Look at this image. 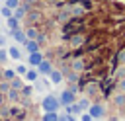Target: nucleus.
I'll list each match as a JSON object with an SVG mask.
<instances>
[{"instance_id": "obj_1", "label": "nucleus", "mask_w": 125, "mask_h": 121, "mask_svg": "<svg viewBox=\"0 0 125 121\" xmlns=\"http://www.w3.org/2000/svg\"><path fill=\"white\" fill-rule=\"evenodd\" d=\"M59 105H61V101H59V98H55L53 94L45 96V98H43V101H41L43 111H57V109H59Z\"/></svg>"}, {"instance_id": "obj_2", "label": "nucleus", "mask_w": 125, "mask_h": 121, "mask_svg": "<svg viewBox=\"0 0 125 121\" xmlns=\"http://www.w3.org/2000/svg\"><path fill=\"white\" fill-rule=\"evenodd\" d=\"M59 101H61V105H62V107H66V105L74 103V101H76L74 90H72V88H68V90H62V92H61V98H59Z\"/></svg>"}, {"instance_id": "obj_3", "label": "nucleus", "mask_w": 125, "mask_h": 121, "mask_svg": "<svg viewBox=\"0 0 125 121\" xmlns=\"http://www.w3.org/2000/svg\"><path fill=\"white\" fill-rule=\"evenodd\" d=\"M88 113H90L94 119H100V117H104V113H105V107H104L102 103H90V107H88Z\"/></svg>"}, {"instance_id": "obj_4", "label": "nucleus", "mask_w": 125, "mask_h": 121, "mask_svg": "<svg viewBox=\"0 0 125 121\" xmlns=\"http://www.w3.org/2000/svg\"><path fill=\"white\" fill-rule=\"evenodd\" d=\"M41 60H43V55H41L39 51L29 53V57H27V64H29V66H35V68L39 66V62H41Z\"/></svg>"}, {"instance_id": "obj_5", "label": "nucleus", "mask_w": 125, "mask_h": 121, "mask_svg": "<svg viewBox=\"0 0 125 121\" xmlns=\"http://www.w3.org/2000/svg\"><path fill=\"white\" fill-rule=\"evenodd\" d=\"M37 70H39V74H41V76H49V74H51V70H53V64H51L49 60H45V59H43V60L39 62Z\"/></svg>"}, {"instance_id": "obj_6", "label": "nucleus", "mask_w": 125, "mask_h": 121, "mask_svg": "<svg viewBox=\"0 0 125 121\" xmlns=\"http://www.w3.org/2000/svg\"><path fill=\"white\" fill-rule=\"evenodd\" d=\"M10 35L14 37V41H18V43H25V39H27V35H25V31H21L20 27L18 29H10Z\"/></svg>"}, {"instance_id": "obj_7", "label": "nucleus", "mask_w": 125, "mask_h": 121, "mask_svg": "<svg viewBox=\"0 0 125 121\" xmlns=\"http://www.w3.org/2000/svg\"><path fill=\"white\" fill-rule=\"evenodd\" d=\"M62 78H64L62 70H57V68H53V70H51V74H49L51 84H61V82H62Z\"/></svg>"}, {"instance_id": "obj_8", "label": "nucleus", "mask_w": 125, "mask_h": 121, "mask_svg": "<svg viewBox=\"0 0 125 121\" xmlns=\"http://www.w3.org/2000/svg\"><path fill=\"white\" fill-rule=\"evenodd\" d=\"M23 76H25V80H27V82H31V84H33V82H35L41 74H39V70H37L35 66H31V68H27V72H25Z\"/></svg>"}, {"instance_id": "obj_9", "label": "nucleus", "mask_w": 125, "mask_h": 121, "mask_svg": "<svg viewBox=\"0 0 125 121\" xmlns=\"http://www.w3.org/2000/svg\"><path fill=\"white\" fill-rule=\"evenodd\" d=\"M23 47H25L27 53H35V51H39V43H37V39H25Z\"/></svg>"}, {"instance_id": "obj_10", "label": "nucleus", "mask_w": 125, "mask_h": 121, "mask_svg": "<svg viewBox=\"0 0 125 121\" xmlns=\"http://www.w3.org/2000/svg\"><path fill=\"white\" fill-rule=\"evenodd\" d=\"M8 57H10V59H14V60H20V59H21V49H20V47H16V45L8 47Z\"/></svg>"}, {"instance_id": "obj_11", "label": "nucleus", "mask_w": 125, "mask_h": 121, "mask_svg": "<svg viewBox=\"0 0 125 121\" xmlns=\"http://www.w3.org/2000/svg\"><path fill=\"white\" fill-rule=\"evenodd\" d=\"M66 113H70V115H80V113H82V109H80V105L74 101V103L66 105Z\"/></svg>"}, {"instance_id": "obj_12", "label": "nucleus", "mask_w": 125, "mask_h": 121, "mask_svg": "<svg viewBox=\"0 0 125 121\" xmlns=\"http://www.w3.org/2000/svg\"><path fill=\"white\" fill-rule=\"evenodd\" d=\"M41 119L43 121H59V115H57V111H45Z\"/></svg>"}, {"instance_id": "obj_13", "label": "nucleus", "mask_w": 125, "mask_h": 121, "mask_svg": "<svg viewBox=\"0 0 125 121\" xmlns=\"http://www.w3.org/2000/svg\"><path fill=\"white\" fill-rule=\"evenodd\" d=\"M2 78L12 82V80L16 78V70H12V68H6V70H2Z\"/></svg>"}, {"instance_id": "obj_14", "label": "nucleus", "mask_w": 125, "mask_h": 121, "mask_svg": "<svg viewBox=\"0 0 125 121\" xmlns=\"http://www.w3.org/2000/svg\"><path fill=\"white\" fill-rule=\"evenodd\" d=\"M25 14H27V8H25V6H18V8L14 10V16H16L18 20H21Z\"/></svg>"}, {"instance_id": "obj_15", "label": "nucleus", "mask_w": 125, "mask_h": 121, "mask_svg": "<svg viewBox=\"0 0 125 121\" xmlns=\"http://www.w3.org/2000/svg\"><path fill=\"white\" fill-rule=\"evenodd\" d=\"M8 27H10V29H18V27H20V20H18L16 16H10V18H8Z\"/></svg>"}, {"instance_id": "obj_16", "label": "nucleus", "mask_w": 125, "mask_h": 121, "mask_svg": "<svg viewBox=\"0 0 125 121\" xmlns=\"http://www.w3.org/2000/svg\"><path fill=\"white\" fill-rule=\"evenodd\" d=\"M0 14H2V18H6V20H8L10 16H14V10H12V8H8V6L4 4V6L0 8Z\"/></svg>"}, {"instance_id": "obj_17", "label": "nucleus", "mask_w": 125, "mask_h": 121, "mask_svg": "<svg viewBox=\"0 0 125 121\" xmlns=\"http://www.w3.org/2000/svg\"><path fill=\"white\" fill-rule=\"evenodd\" d=\"M25 35H27V39H37V37H39V33H37L35 27H27V29H25Z\"/></svg>"}, {"instance_id": "obj_18", "label": "nucleus", "mask_w": 125, "mask_h": 121, "mask_svg": "<svg viewBox=\"0 0 125 121\" xmlns=\"http://www.w3.org/2000/svg\"><path fill=\"white\" fill-rule=\"evenodd\" d=\"M70 43H72V47H78V45L84 43V37H82V35H74V37L70 39Z\"/></svg>"}, {"instance_id": "obj_19", "label": "nucleus", "mask_w": 125, "mask_h": 121, "mask_svg": "<svg viewBox=\"0 0 125 121\" xmlns=\"http://www.w3.org/2000/svg\"><path fill=\"white\" fill-rule=\"evenodd\" d=\"M8 59H10V57H8V49H2V47H0V64H4Z\"/></svg>"}, {"instance_id": "obj_20", "label": "nucleus", "mask_w": 125, "mask_h": 121, "mask_svg": "<svg viewBox=\"0 0 125 121\" xmlns=\"http://www.w3.org/2000/svg\"><path fill=\"white\" fill-rule=\"evenodd\" d=\"M4 4H6L8 8H12V10H16V8L20 6V0H4Z\"/></svg>"}, {"instance_id": "obj_21", "label": "nucleus", "mask_w": 125, "mask_h": 121, "mask_svg": "<svg viewBox=\"0 0 125 121\" xmlns=\"http://www.w3.org/2000/svg\"><path fill=\"white\" fill-rule=\"evenodd\" d=\"M78 105H80V109H82V111H86V109L90 107V101L84 98V100H80V101H78Z\"/></svg>"}, {"instance_id": "obj_22", "label": "nucleus", "mask_w": 125, "mask_h": 121, "mask_svg": "<svg viewBox=\"0 0 125 121\" xmlns=\"http://www.w3.org/2000/svg\"><path fill=\"white\" fill-rule=\"evenodd\" d=\"M25 72H27V66L25 64H18L16 66V74H25Z\"/></svg>"}, {"instance_id": "obj_23", "label": "nucleus", "mask_w": 125, "mask_h": 121, "mask_svg": "<svg viewBox=\"0 0 125 121\" xmlns=\"http://www.w3.org/2000/svg\"><path fill=\"white\" fill-rule=\"evenodd\" d=\"M80 121H94V117H92L88 111H86V113L82 111V113H80Z\"/></svg>"}, {"instance_id": "obj_24", "label": "nucleus", "mask_w": 125, "mask_h": 121, "mask_svg": "<svg viewBox=\"0 0 125 121\" xmlns=\"http://www.w3.org/2000/svg\"><path fill=\"white\" fill-rule=\"evenodd\" d=\"M12 88L21 90V80H20V78H14V80H12Z\"/></svg>"}, {"instance_id": "obj_25", "label": "nucleus", "mask_w": 125, "mask_h": 121, "mask_svg": "<svg viewBox=\"0 0 125 121\" xmlns=\"http://www.w3.org/2000/svg\"><path fill=\"white\" fill-rule=\"evenodd\" d=\"M31 92H33L31 86H21V94H23V96H31Z\"/></svg>"}, {"instance_id": "obj_26", "label": "nucleus", "mask_w": 125, "mask_h": 121, "mask_svg": "<svg viewBox=\"0 0 125 121\" xmlns=\"http://www.w3.org/2000/svg\"><path fill=\"white\" fill-rule=\"evenodd\" d=\"M59 121H76V117H74V115H70V113H66V115L59 117Z\"/></svg>"}, {"instance_id": "obj_27", "label": "nucleus", "mask_w": 125, "mask_h": 121, "mask_svg": "<svg viewBox=\"0 0 125 121\" xmlns=\"http://www.w3.org/2000/svg\"><path fill=\"white\" fill-rule=\"evenodd\" d=\"M72 66H74V70H82V68H84V62H82V60H74Z\"/></svg>"}, {"instance_id": "obj_28", "label": "nucleus", "mask_w": 125, "mask_h": 121, "mask_svg": "<svg viewBox=\"0 0 125 121\" xmlns=\"http://www.w3.org/2000/svg\"><path fill=\"white\" fill-rule=\"evenodd\" d=\"M68 80H72V82H74V80H78V74H76V72H72V74H68Z\"/></svg>"}, {"instance_id": "obj_29", "label": "nucleus", "mask_w": 125, "mask_h": 121, "mask_svg": "<svg viewBox=\"0 0 125 121\" xmlns=\"http://www.w3.org/2000/svg\"><path fill=\"white\" fill-rule=\"evenodd\" d=\"M123 60H125V51H121V53H119V62H123Z\"/></svg>"}, {"instance_id": "obj_30", "label": "nucleus", "mask_w": 125, "mask_h": 121, "mask_svg": "<svg viewBox=\"0 0 125 121\" xmlns=\"http://www.w3.org/2000/svg\"><path fill=\"white\" fill-rule=\"evenodd\" d=\"M4 45H6V37H4V35H0V47H4Z\"/></svg>"}]
</instances>
